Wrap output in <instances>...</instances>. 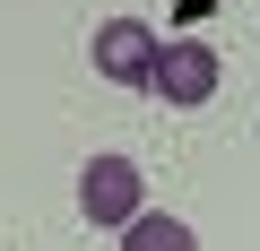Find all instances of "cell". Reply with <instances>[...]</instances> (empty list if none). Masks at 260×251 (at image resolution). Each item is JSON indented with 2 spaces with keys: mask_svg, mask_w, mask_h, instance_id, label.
<instances>
[{
  "mask_svg": "<svg viewBox=\"0 0 260 251\" xmlns=\"http://www.w3.org/2000/svg\"><path fill=\"white\" fill-rule=\"evenodd\" d=\"M217 78H225V61H217V44H200V35H156V61H148V95L156 104H174V113H191V104H208L217 95Z\"/></svg>",
  "mask_w": 260,
  "mask_h": 251,
  "instance_id": "obj_1",
  "label": "cell"
},
{
  "mask_svg": "<svg viewBox=\"0 0 260 251\" xmlns=\"http://www.w3.org/2000/svg\"><path fill=\"white\" fill-rule=\"evenodd\" d=\"M148 208V173L139 165H130V156H87V173H78V217L87 225H130V217H139Z\"/></svg>",
  "mask_w": 260,
  "mask_h": 251,
  "instance_id": "obj_2",
  "label": "cell"
},
{
  "mask_svg": "<svg viewBox=\"0 0 260 251\" xmlns=\"http://www.w3.org/2000/svg\"><path fill=\"white\" fill-rule=\"evenodd\" d=\"M148 61H156V26H148V18H104V26H95V69H104L113 87H139Z\"/></svg>",
  "mask_w": 260,
  "mask_h": 251,
  "instance_id": "obj_3",
  "label": "cell"
},
{
  "mask_svg": "<svg viewBox=\"0 0 260 251\" xmlns=\"http://www.w3.org/2000/svg\"><path fill=\"white\" fill-rule=\"evenodd\" d=\"M121 251H200V234L182 217H165V208H139V217L121 225Z\"/></svg>",
  "mask_w": 260,
  "mask_h": 251,
  "instance_id": "obj_4",
  "label": "cell"
}]
</instances>
